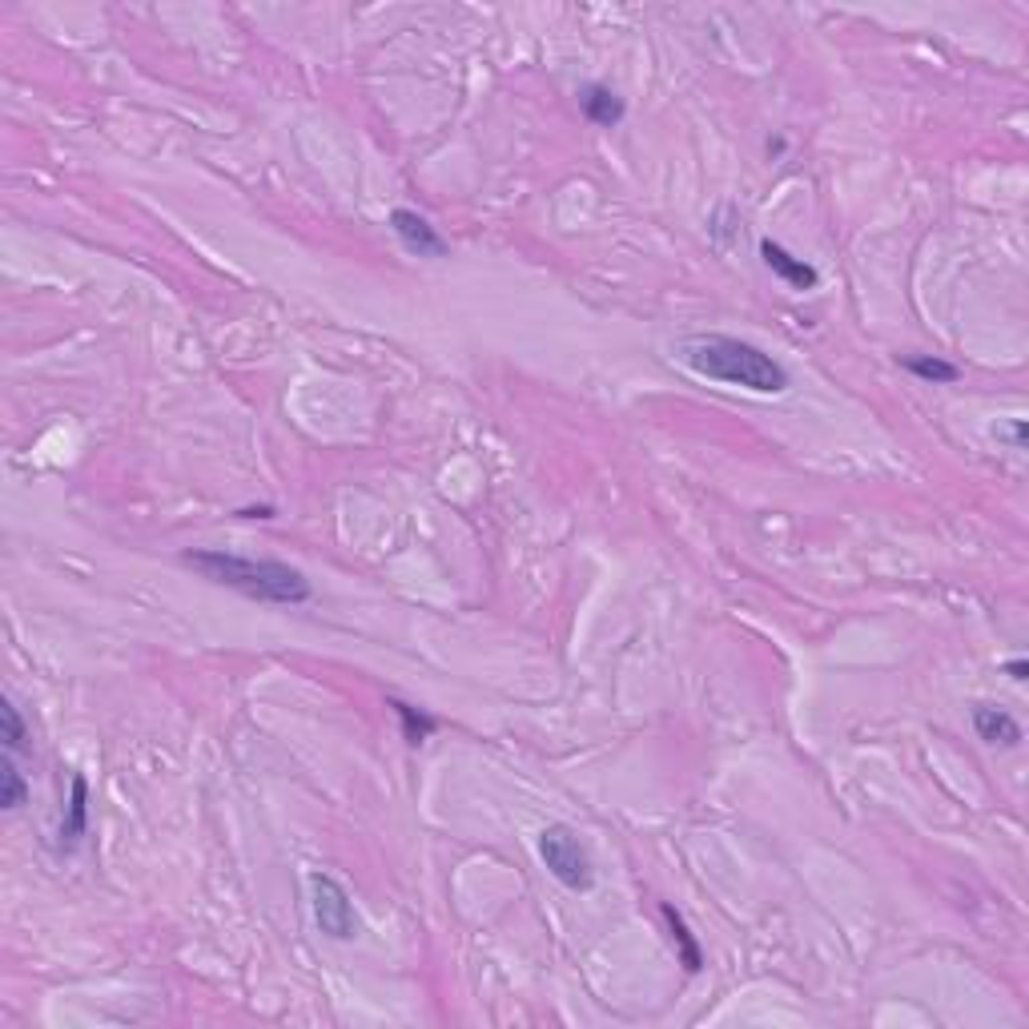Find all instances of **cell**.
I'll return each instance as SVG.
<instances>
[{"label": "cell", "instance_id": "1", "mask_svg": "<svg viewBox=\"0 0 1029 1029\" xmlns=\"http://www.w3.org/2000/svg\"><path fill=\"white\" fill-rule=\"evenodd\" d=\"M679 363L708 382H724V387L752 390V395H785L792 387L788 370L773 354H764L761 346L744 339H732V334H691L679 342Z\"/></svg>", "mask_w": 1029, "mask_h": 1029}, {"label": "cell", "instance_id": "2", "mask_svg": "<svg viewBox=\"0 0 1029 1029\" xmlns=\"http://www.w3.org/2000/svg\"><path fill=\"white\" fill-rule=\"evenodd\" d=\"M185 563L202 571L206 580L221 583V587H230L245 599H258V604L294 607L310 599V580L290 563H278V559H250L221 551V547H206V551H190Z\"/></svg>", "mask_w": 1029, "mask_h": 1029}, {"label": "cell", "instance_id": "3", "mask_svg": "<svg viewBox=\"0 0 1029 1029\" xmlns=\"http://www.w3.org/2000/svg\"><path fill=\"white\" fill-rule=\"evenodd\" d=\"M539 857H544L547 872H551L559 884L575 889V893H587L595 884L592 853H587V845H583L580 836H575V828H568V824H547L544 833H539Z\"/></svg>", "mask_w": 1029, "mask_h": 1029}, {"label": "cell", "instance_id": "4", "mask_svg": "<svg viewBox=\"0 0 1029 1029\" xmlns=\"http://www.w3.org/2000/svg\"><path fill=\"white\" fill-rule=\"evenodd\" d=\"M310 893H315L318 929L327 933V937H334V941H354L358 929H363V921H358V908H354L351 893H346L334 877H327V872H315V877H310Z\"/></svg>", "mask_w": 1029, "mask_h": 1029}, {"label": "cell", "instance_id": "5", "mask_svg": "<svg viewBox=\"0 0 1029 1029\" xmlns=\"http://www.w3.org/2000/svg\"><path fill=\"white\" fill-rule=\"evenodd\" d=\"M390 230H395V238H399L411 254L447 258V242H443L435 226H431L423 214H414V209H395V214H390Z\"/></svg>", "mask_w": 1029, "mask_h": 1029}, {"label": "cell", "instance_id": "6", "mask_svg": "<svg viewBox=\"0 0 1029 1029\" xmlns=\"http://www.w3.org/2000/svg\"><path fill=\"white\" fill-rule=\"evenodd\" d=\"M761 258H764V266L773 270V274L785 282V286H792V290H816V282H821L816 266H809V262H804V258H797V254H788L780 242H768V238H764V242H761Z\"/></svg>", "mask_w": 1029, "mask_h": 1029}, {"label": "cell", "instance_id": "7", "mask_svg": "<svg viewBox=\"0 0 1029 1029\" xmlns=\"http://www.w3.org/2000/svg\"><path fill=\"white\" fill-rule=\"evenodd\" d=\"M973 728H977V736L985 744H1002V748H1014L1017 740H1021V724L1005 708H997V704H977L973 708Z\"/></svg>", "mask_w": 1029, "mask_h": 1029}, {"label": "cell", "instance_id": "8", "mask_svg": "<svg viewBox=\"0 0 1029 1029\" xmlns=\"http://www.w3.org/2000/svg\"><path fill=\"white\" fill-rule=\"evenodd\" d=\"M89 828V780L81 773H73V780H69V809H65V821H61V848H73L81 836H85Z\"/></svg>", "mask_w": 1029, "mask_h": 1029}, {"label": "cell", "instance_id": "9", "mask_svg": "<svg viewBox=\"0 0 1029 1029\" xmlns=\"http://www.w3.org/2000/svg\"><path fill=\"white\" fill-rule=\"evenodd\" d=\"M580 105H583V117H587L592 125L611 129V125L624 122V101H619L607 85H587L580 93Z\"/></svg>", "mask_w": 1029, "mask_h": 1029}, {"label": "cell", "instance_id": "10", "mask_svg": "<svg viewBox=\"0 0 1029 1029\" xmlns=\"http://www.w3.org/2000/svg\"><path fill=\"white\" fill-rule=\"evenodd\" d=\"M660 913H664V921H667V933H672V945H676V953H679V965L688 969V973H700V965H704L700 945H696L691 929L684 925V917H679V913H676L672 905H664Z\"/></svg>", "mask_w": 1029, "mask_h": 1029}, {"label": "cell", "instance_id": "11", "mask_svg": "<svg viewBox=\"0 0 1029 1029\" xmlns=\"http://www.w3.org/2000/svg\"><path fill=\"white\" fill-rule=\"evenodd\" d=\"M901 366H905L908 375L925 378V382H957V378H961V370H957L953 363L929 358V354H908V358H901Z\"/></svg>", "mask_w": 1029, "mask_h": 1029}, {"label": "cell", "instance_id": "12", "mask_svg": "<svg viewBox=\"0 0 1029 1029\" xmlns=\"http://www.w3.org/2000/svg\"><path fill=\"white\" fill-rule=\"evenodd\" d=\"M390 708L399 712V720H402V736H407V744H423L431 732L438 728V720L435 716H426V712H419L414 704H402V700H390Z\"/></svg>", "mask_w": 1029, "mask_h": 1029}, {"label": "cell", "instance_id": "13", "mask_svg": "<svg viewBox=\"0 0 1029 1029\" xmlns=\"http://www.w3.org/2000/svg\"><path fill=\"white\" fill-rule=\"evenodd\" d=\"M28 800V785H25V776H21V768H16V756L9 752L4 756V788H0V809H21Z\"/></svg>", "mask_w": 1029, "mask_h": 1029}, {"label": "cell", "instance_id": "14", "mask_svg": "<svg viewBox=\"0 0 1029 1029\" xmlns=\"http://www.w3.org/2000/svg\"><path fill=\"white\" fill-rule=\"evenodd\" d=\"M0 740H4V752H21L25 748V740H28V732H25V720H21V712H16V704L13 700H0Z\"/></svg>", "mask_w": 1029, "mask_h": 1029}, {"label": "cell", "instance_id": "15", "mask_svg": "<svg viewBox=\"0 0 1029 1029\" xmlns=\"http://www.w3.org/2000/svg\"><path fill=\"white\" fill-rule=\"evenodd\" d=\"M997 438H1009V443H1014V450H1021V447H1026V423H1021V419H1014L1009 426H997Z\"/></svg>", "mask_w": 1029, "mask_h": 1029}, {"label": "cell", "instance_id": "16", "mask_svg": "<svg viewBox=\"0 0 1029 1029\" xmlns=\"http://www.w3.org/2000/svg\"><path fill=\"white\" fill-rule=\"evenodd\" d=\"M1009 676H1014L1017 684H1021V679L1029 676V664H1026V660H1014V664H1009Z\"/></svg>", "mask_w": 1029, "mask_h": 1029}]
</instances>
